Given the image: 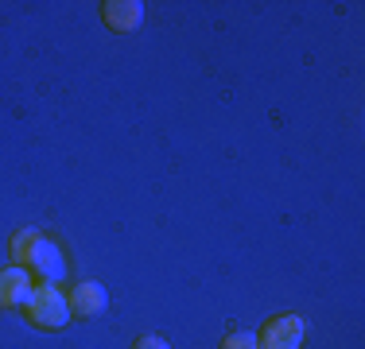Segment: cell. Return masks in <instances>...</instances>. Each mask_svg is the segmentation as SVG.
Listing matches in <instances>:
<instances>
[{
    "mask_svg": "<svg viewBox=\"0 0 365 349\" xmlns=\"http://www.w3.org/2000/svg\"><path fill=\"white\" fill-rule=\"evenodd\" d=\"M31 295V272L20 264L0 268V307H24Z\"/></svg>",
    "mask_w": 365,
    "mask_h": 349,
    "instance_id": "277c9868",
    "label": "cell"
},
{
    "mask_svg": "<svg viewBox=\"0 0 365 349\" xmlns=\"http://www.w3.org/2000/svg\"><path fill=\"white\" fill-rule=\"evenodd\" d=\"M24 311H28L31 326H39V330H63L71 322V303H66L58 283H36Z\"/></svg>",
    "mask_w": 365,
    "mask_h": 349,
    "instance_id": "6da1fadb",
    "label": "cell"
},
{
    "mask_svg": "<svg viewBox=\"0 0 365 349\" xmlns=\"http://www.w3.org/2000/svg\"><path fill=\"white\" fill-rule=\"evenodd\" d=\"M66 303H71V314H78V318H98V314L109 307V295H106V287H101L98 279H86V283L71 287Z\"/></svg>",
    "mask_w": 365,
    "mask_h": 349,
    "instance_id": "3957f363",
    "label": "cell"
},
{
    "mask_svg": "<svg viewBox=\"0 0 365 349\" xmlns=\"http://www.w3.org/2000/svg\"><path fill=\"white\" fill-rule=\"evenodd\" d=\"M101 16H106L113 31H136L144 24V4L140 0H106Z\"/></svg>",
    "mask_w": 365,
    "mask_h": 349,
    "instance_id": "5b68a950",
    "label": "cell"
},
{
    "mask_svg": "<svg viewBox=\"0 0 365 349\" xmlns=\"http://www.w3.org/2000/svg\"><path fill=\"white\" fill-rule=\"evenodd\" d=\"M39 241H43V233L36 229V225H28V229H16L12 241H8V249H12V260H16V264L28 268L31 256H36V249H39Z\"/></svg>",
    "mask_w": 365,
    "mask_h": 349,
    "instance_id": "52a82bcc",
    "label": "cell"
},
{
    "mask_svg": "<svg viewBox=\"0 0 365 349\" xmlns=\"http://www.w3.org/2000/svg\"><path fill=\"white\" fill-rule=\"evenodd\" d=\"M31 272H39L43 276V283H58V279L66 276V260H63V249H58L55 241H47L43 237L39 241V249H36V256H31Z\"/></svg>",
    "mask_w": 365,
    "mask_h": 349,
    "instance_id": "8992f818",
    "label": "cell"
},
{
    "mask_svg": "<svg viewBox=\"0 0 365 349\" xmlns=\"http://www.w3.org/2000/svg\"><path fill=\"white\" fill-rule=\"evenodd\" d=\"M222 349H260V342L253 330H233V334H225Z\"/></svg>",
    "mask_w": 365,
    "mask_h": 349,
    "instance_id": "ba28073f",
    "label": "cell"
},
{
    "mask_svg": "<svg viewBox=\"0 0 365 349\" xmlns=\"http://www.w3.org/2000/svg\"><path fill=\"white\" fill-rule=\"evenodd\" d=\"M307 338V322L299 314H276L264 322V330L257 334L260 349H299Z\"/></svg>",
    "mask_w": 365,
    "mask_h": 349,
    "instance_id": "7a4b0ae2",
    "label": "cell"
},
{
    "mask_svg": "<svg viewBox=\"0 0 365 349\" xmlns=\"http://www.w3.org/2000/svg\"><path fill=\"white\" fill-rule=\"evenodd\" d=\"M133 349H171L163 338H155V334H148V338H136V345Z\"/></svg>",
    "mask_w": 365,
    "mask_h": 349,
    "instance_id": "9c48e42d",
    "label": "cell"
}]
</instances>
